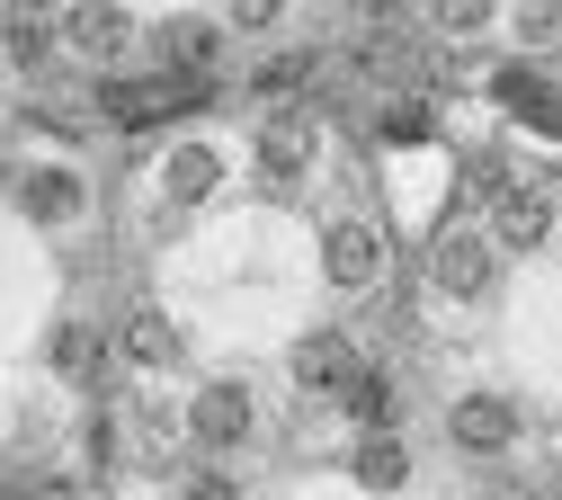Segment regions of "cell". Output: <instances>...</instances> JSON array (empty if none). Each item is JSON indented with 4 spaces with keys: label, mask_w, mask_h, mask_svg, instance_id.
<instances>
[{
    "label": "cell",
    "mask_w": 562,
    "mask_h": 500,
    "mask_svg": "<svg viewBox=\"0 0 562 500\" xmlns=\"http://www.w3.org/2000/svg\"><path fill=\"white\" fill-rule=\"evenodd\" d=\"M153 71L161 81H205V71H224V19H161L153 27Z\"/></svg>",
    "instance_id": "6da1fadb"
},
{
    "label": "cell",
    "mask_w": 562,
    "mask_h": 500,
    "mask_svg": "<svg viewBox=\"0 0 562 500\" xmlns=\"http://www.w3.org/2000/svg\"><path fill=\"white\" fill-rule=\"evenodd\" d=\"M54 36L72 45V54H90V63H125V45H134V19L116 10V0H72Z\"/></svg>",
    "instance_id": "7a4b0ae2"
},
{
    "label": "cell",
    "mask_w": 562,
    "mask_h": 500,
    "mask_svg": "<svg viewBox=\"0 0 562 500\" xmlns=\"http://www.w3.org/2000/svg\"><path fill=\"white\" fill-rule=\"evenodd\" d=\"M81 205H90L81 170H63V162L19 170V214H27V224H81Z\"/></svg>",
    "instance_id": "3957f363"
},
{
    "label": "cell",
    "mask_w": 562,
    "mask_h": 500,
    "mask_svg": "<svg viewBox=\"0 0 562 500\" xmlns=\"http://www.w3.org/2000/svg\"><path fill=\"white\" fill-rule=\"evenodd\" d=\"M188 438H196V447H241V438H250V393H241V385H205V393L188 402Z\"/></svg>",
    "instance_id": "277c9868"
},
{
    "label": "cell",
    "mask_w": 562,
    "mask_h": 500,
    "mask_svg": "<svg viewBox=\"0 0 562 500\" xmlns=\"http://www.w3.org/2000/svg\"><path fill=\"white\" fill-rule=\"evenodd\" d=\"M259 170H268V179H304V170H313V116L268 108V125H259Z\"/></svg>",
    "instance_id": "5b68a950"
},
{
    "label": "cell",
    "mask_w": 562,
    "mask_h": 500,
    "mask_svg": "<svg viewBox=\"0 0 562 500\" xmlns=\"http://www.w3.org/2000/svg\"><path fill=\"white\" fill-rule=\"evenodd\" d=\"M447 429H456V447H473V456H482V447H509V438H518V402H509V393H464Z\"/></svg>",
    "instance_id": "8992f818"
},
{
    "label": "cell",
    "mask_w": 562,
    "mask_h": 500,
    "mask_svg": "<svg viewBox=\"0 0 562 500\" xmlns=\"http://www.w3.org/2000/svg\"><path fill=\"white\" fill-rule=\"evenodd\" d=\"M330 286H375L384 277V242H375V224H358V214H348V224H330Z\"/></svg>",
    "instance_id": "52a82bcc"
},
{
    "label": "cell",
    "mask_w": 562,
    "mask_h": 500,
    "mask_svg": "<svg viewBox=\"0 0 562 500\" xmlns=\"http://www.w3.org/2000/svg\"><path fill=\"white\" fill-rule=\"evenodd\" d=\"M348 376H358V357H348V340H339V331L295 340V385H304V393H339Z\"/></svg>",
    "instance_id": "ba28073f"
},
{
    "label": "cell",
    "mask_w": 562,
    "mask_h": 500,
    "mask_svg": "<svg viewBox=\"0 0 562 500\" xmlns=\"http://www.w3.org/2000/svg\"><path fill=\"white\" fill-rule=\"evenodd\" d=\"M116 348H125V367H179V331H170V313H153V304L125 313Z\"/></svg>",
    "instance_id": "9c48e42d"
},
{
    "label": "cell",
    "mask_w": 562,
    "mask_h": 500,
    "mask_svg": "<svg viewBox=\"0 0 562 500\" xmlns=\"http://www.w3.org/2000/svg\"><path fill=\"white\" fill-rule=\"evenodd\" d=\"M429 268H438L447 296H482V286H491V242H482V233H447Z\"/></svg>",
    "instance_id": "30bf717a"
},
{
    "label": "cell",
    "mask_w": 562,
    "mask_h": 500,
    "mask_svg": "<svg viewBox=\"0 0 562 500\" xmlns=\"http://www.w3.org/2000/svg\"><path fill=\"white\" fill-rule=\"evenodd\" d=\"M0 63L45 71V63H54V27H45L36 10H10V19H0Z\"/></svg>",
    "instance_id": "8fae6325"
},
{
    "label": "cell",
    "mask_w": 562,
    "mask_h": 500,
    "mask_svg": "<svg viewBox=\"0 0 562 500\" xmlns=\"http://www.w3.org/2000/svg\"><path fill=\"white\" fill-rule=\"evenodd\" d=\"M99 116H108V125L161 116V81H125V71H108V81H99Z\"/></svg>",
    "instance_id": "7c38bea8"
},
{
    "label": "cell",
    "mask_w": 562,
    "mask_h": 500,
    "mask_svg": "<svg viewBox=\"0 0 562 500\" xmlns=\"http://www.w3.org/2000/svg\"><path fill=\"white\" fill-rule=\"evenodd\" d=\"M544 224H553V214H544V197H536V188H509V197H501V242H509V251H536V242H544Z\"/></svg>",
    "instance_id": "4fadbf2b"
},
{
    "label": "cell",
    "mask_w": 562,
    "mask_h": 500,
    "mask_svg": "<svg viewBox=\"0 0 562 500\" xmlns=\"http://www.w3.org/2000/svg\"><path fill=\"white\" fill-rule=\"evenodd\" d=\"M339 411H348V420H358V429H384V420H393V385L358 367V376H348V385H339Z\"/></svg>",
    "instance_id": "5bb4252c"
},
{
    "label": "cell",
    "mask_w": 562,
    "mask_h": 500,
    "mask_svg": "<svg viewBox=\"0 0 562 500\" xmlns=\"http://www.w3.org/2000/svg\"><path fill=\"white\" fill-rule=\"evenodd\" d=\"M358 482H367V491H402V482H411V456H402L393 438H367V447H358Z\"/></svg>",
    "instance_id": "9a60e30c"
},
{
    "label": "cell",
    "mask_w": 562,
    "mask_h": 500,
    "mask_svg": "<svg viewBox=\"0 0 562 500\" xmlns=\"http://www.w3.org/2000/svg\"><path fill=\"white\" fill-rule=\"evenodd\" d=\"M215 179H224V162H215V153H205V143H188V153L170 162V197H179V205H196V197H205V188H215Z\"/></svg>",
    "instance_id": "2e32d148"
},
{
    "label": "cell",
    "mask_w": 562,
    "mask_h": 500,
    "mask_svg": "<svg viewBox=\"0 0 562 500\" xmlns=\"http://www.w3.org/2000/svg\"><path fill=\"white\" fill-rule=\"evenodd\" d=\"M45 357H54V376H90V367H99V340H90V331H81V322H63V331H54V348H45Z\"/></svg>",
    "instance_id": "e0dca14e"
},
{
    "label": "cell",
    "mask_w": 562,
    "mask_h": 500,
    "mask_svg": "<svg viewBox=\"0 0 562 500\" xmlns=\"http://www.w3.org/2000/svg\"><path fill=\"white\" fill-rule=\"evenodd\" d=\"M313 81V54H268L259 63V99H286V90H304Z\"/></svg>",
    "instance_id": "ac0fdd59"
},
{
    "label": "cell",
    "mask_w": 562,
    "mask_h": 500,
    "mask_svg": "<svg viewBox=\"0 0 562 500\" xmlns=\"http://www.w3.org/2000/svg\"><path fill=\"white\" fill-rule=\"evenodd\" d=\"M277 10H286V0H224V27H241V36H259Z\"/></svg>",
    "instance_id": "d6986e66"
},
{
    "label": "cell",
    "mask_w": 562,
    "mask_h": 500,
    "mask_svg": "<svg viewBox=\"0 0 562 500\" xmlns=\"http://www.w3.org/2000/svg\"><path fill=\"white\" fill-rule=\"evenodd\" d=\"M188 500H241V482L215 474V465H196V474H188Z\"/></svg>",
    "instance_id": "ffe728a7"
},
{
    "label": "cell",
    "mask_w": 562,
    "mask_h": 500,
    "mask_svg": "<svg viewBox=\"0 0 562 500\" xmlns=\"http://www.w3.org/2000/svg\"><path fill=\"white\" fill-rule=\"evenodd\" d=\"M384 134H393V143H419V134H429V116H419V108H411V99H402V108H393V116H384Z\"/></svg>",
    "instance_id": "44dd1931"
},
{
    "label": "cell",
    "mask_w": 562,
    "mask_h": 500,
    "mask_svg": "<svg viewBox=\"0 0 562 500\" xmlns=\"http://www.w3.org/2000/svg\"><path fill=\"white\" fill-rule=\"evenodd\" d=\"M0 10H45V0H0Z\"/></svg>",
    "instance_id": "7402d4cb"
}]
</instances>
